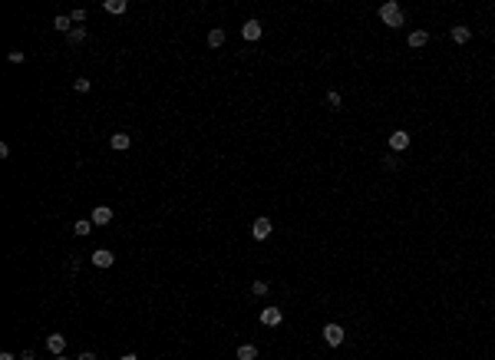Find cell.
<instances>
[{"mask_svg": "<svg viewBox=\"0 0 495 360\" xmlns=\"http://www.w3.org/2000/svg\"><path fill=\"white\" fill-rule=\"evenodd\" d=\"M93 228H96V225H93V222H86V218H83V222H76V225H73V232H76L79 238H86V235L93 232Z\"/></svg>", "mask_w": 495, "mask_h": 360, "instance_id": "16", "label": "cell"}, {"mask_svg": "<svg viewBox=\"0 0 495 360\" xmlns=\"http://www.w3.org/2000/svg\"><path fill=\"white\" fill-rule=\"evenodd\" d=\"M89 222H93L96 228H99V225H109V222H112V208H109V205H96L93 215H89Z\"/></svg>", "mask_w": 495, "mask_h": 360, "instance_id": "5", "label": "cell"}, {"mask_svg": "<svg viewBox=\"0 0 495 360\" xmlns=\"http://www.w3.org/2000/svg\"><path fill=\"white\" fill-rule=\"evenodd\" d=\"M274 232V225H271V218H254V225H251V235H254V241H264L267 235Z\"/></svg>", "mask_w": 495, "mask_h": 360, "instance_id": "3", "label": "cell"}, {"mask_svg": "<svg viewBox=\"0 0 495 360\" xmlns=\"http://www.w3.org/2000/svg\"><path fill=\"white\" fill-rule=\"evenodd\" d=\"M89 261H93L96 268H112V261H116V255H112V251H106V248H96L93 255H89Z\"/></svg>", "mask_w": 495, "mask_h": 360, "instance_id": "6", "label": "cell"}, {"mask_svg": "<svg viewBox=\"0 0 495 360\" xmlns=\"http://www.w3.org/2000/svg\"><path fill=\"white\" fill-rule=\"evenodd\" d=\"M70 17H73V24H79V20H86V10H73Z\"/></svg>", "mask_w": 495, "mask_h": 360, "instance_id": "22", "label": "cell"}, {"mask_svg": "<svg viewBox=\"0 0 495 360\" xmlns=\"http://www.w3.org/2000/svg\"><path fill=\"white\" fill-rule=\"evenodd\" d=\"M0 360H17V357H14L10 350H4V353H0Z\"/></svg>", "mask_w": 495, "mask_h": 360, "instance_id": "24", "label": "cell"}, {"mask_svg": "<svg viewBox=\"0 0 495 360\" xmlns=\"http://www.w3.org/2000/svg\"><path fill=\"white\" fill-rule=\"evenodd\" d=\"M20 360H33V350H24V353H20Z\"/></svg>", "mask_w": 495, "mask_h": 360, "instance_id": "25", "label": "cell"}, {"mask_svg": "<svg viewBox=\"0 0 495 360\" xmlns=\"http://www.w3.org/2000/svg\"><path fill=\"white\" fill-rule=\"evenodd\" d=\"M281 317H284V314L277 311V307H264V311H261V324H264V327H277Z\"/></svg>", "mask_w": 495, "mask_h": 360, "instance_id": "8", "label": "cell"}, {"mask_svg": "<svg viewBox=\"0 0 495 360\" xmlns=\"http://www.w3.org/2000/svg\"><path fill=\"white\" fill-rule=\"evenodd\" d=\"M119 360H139V357H135V353H122V357H119Z\"/></svg>", "mask_w": 495, "mask_h": 360, "instance_id": "26", "label": "cell"}, {"mask_svg": "<svg viewBox=\"0 0 495 360\" xmlns=\"http://www.w3.org/2000/svg\"><path fill=\"white\" fill-rule=\"evenodd\" d=\"M238 360H258V347L254 344H241L238 347Z\"/></svg>", "mask_w": 495, "mask_h": 360, "instance_id": "14", "label": "cell"}, {"mask_svg": "<svg viewBox=\"0 0 495 360\" xmlns=\"http://www.w3.org/2000/svg\"><path fill=\"white\" fill-rule=\"evenodd\" d=\"M380 20H383L386 27H403V20H406V17H403L400 4H396V0H390V4H383V7H380Z\"/></svg>", "mask_w": 495, "mask_h": 360, "instance_id": "1", "label": "cell"}, {"mask_svg": "<svg viewBox=\"0 0 495 360\" xmlns=\"http://www.w3.org/2000/svg\"><path fill=\"white\" fill-rule=\"evenodd\" d=\"M208 47H212V50L225 47V30H218V27H215V30L208 33Z\"/></svg>", "mask_w": 495, "mask_h": 360, "instance_id": "15", "label": "cell"}, {"mask_svg": "<svg viewBox=\"0 0 495 360\" xmlns=\"http://www.w3.org/2000/svg\"><path fill=\"white\" fill-rule=\"evenodd\" d=\"M323 340H327L330 347H340L344 344V327H340V324H327V327H323Z\"/></svg>", "mask_w": 495, "mask_h": 360, "instance_id": "4", "label": "cell"}, {"mask_svg": "<svg viewBox=\"0 0 495 360\" xmlns=\"http://www.w3.org/2000/svg\"><path fill=\"white\" fill-rule=\"evenodd\" d=\"M406 43H409L413 50H423L426 43H429V33H426V30H413V33L406 37Z\"/></svg>", "mask_w": 495, "mask_h": 360, "instance_id": "9", "label": "cell"}, {"mask_svg": "<svg viewBox=\"0 0 495 360\" xmlns=\"http://www.w3.org/2000/svg\"><path fill=\"white\" fill-rule=\"evenodd\" d=\"M56 360H66V357H56Z\"/></svg>", "mask_w": 495, "mask_h": 360, "instance_id": "27", "label": "cell"}, {"mask_svg": "<svg viewBox=\"0 0 495 360\" xmlns=\"http://www.w3.org/2000/svg\"><path fill=\"white\" fill-rule=\"evenodd\" d=\"M53 27H56V30H66V33H73V17H70V14H60V17H53Z\"/></svg>", "mask_w": 495, "mask_h": 360, "instance_id": "12", "label": "cell"}, {"mask_svg": "<svg viewBox=\"0 0 495 360\" xmlns=\"http://www.w3.org/2000/svg\"><path fill=\"white\" fill-rule=\"evenodd\" d=\"M261 33H264V27H261V20H244V27H241V37H244L248 43L261 40Z\"/></svg>", "mask_w": 495, "mask_h": 360, "instance_id": "2", "label": "cell"}, {"mask_svg": "<svg viewBox=\"0 0 495 360\" xmlns=\"http://www.w3.org/2000/svg\"><path fill=\"white\" fill-rule=\"evenodd\" d=\"M86 89H89V80H86V76H79V80H76V93H86Z\"/></svg>", "mask_w": 495, "mask_h": 360, "instance_id": "21", "label": "cell"}, {"mask_svg": "<svg viewBox=\"0 0 495 360\" xmlns=\"http://www.w3.org/2000/svg\"><path fill=\"white\" fill-rule=\"evenodd\" d=\"M267 291H271V288H267V281H251V294L254 297H264Z\"/></svg>", "mask_w": 495, "mask_h": 360, "instance_id": "18", "label": "cell"}, {"mask_svg": "<svg viewBox=\"0 0 495 360\" xmlns=\"http://www.w3.org/2000/svg\"><path fill=\"white\" fill-rule=\"evenodd\" d=\"M469 40H472L469 27H452V43H469Z\"/></svg>", "mask_w": 495, "mask_h": 360, "instance_id": "13", "label": "cell"}, {"mask_svg": "<svg viewBox=\"0 0 495 360\" xmlns=\"http://www.w3.org/2000/svg\"><path fill=\"white\" fill-rule=\"evenodd\" d=\"M327 106H334V109L340 106V93H337V89H330V93H327Z\"/></svg>", "mask_w": 495, "mask_h": 360, "instance_id": "20", "label": "cell"}, {"mask_svg": "<svg viewBox=\"0 0 495 360\" xmlns=\"http://www.w3.org/2000/svg\"><path fill=\"white\" fill-rule=\"evenodd\" d=\"M76 360H96V353H93V350H83V353H79Z\"/></svg>", "mask_w": 495, "mask_h": 360, "instance_id": "23", "label": "cell"}, {"mask_svg": "<svg viewBox=\"0 0 495 360\" xmlns=\"http://www.w3.org/2000/svg\"><path fill=\"white\" fill-rule=\"evenodd\" d=\"M106 10L109 14H126V0H106Z\"/></svg>", "mask_w": 495, "mask_h": 360, "instance_id": "17", "label": "cell"}, {"mask_svg": "<svg viewBox=\"0 0 495 360\" xmlns=\"http://www.w3.org/2000/svg\"><path fill=\"white\" fill-rule=\"evenodd\" d=\"M63 347H66V337H63V334H50V337H47V350H50V353H56V357H60V353H63Z\"/></svg>", "mask_w": 495, "mask_h": 360, "instance_id": "10", "label": "cell"}, {"mask_svg": "<svg viewBox=\"0 0 495 360\" xmlns=\"http://www.w3.org/2000/svg\"><path fill=\"white\" fill-rule=\"evenodd\" d=\"M109 145H112V149H116V152H126L129 145H132V139H129L126 132H116V136L109 139Z\"/></svg>", "mask_w": 495, "mask_h": 360, "instance_id": "11", "label": "cell"}, {"mask_svg": "<svg viewBox=\"0 0 495 360\" xmlns=\"http://www.w3.org/2000/svg\"><path fill=\"white\" fill-rule=\"evenodd\" d=\"M390 149H393V152H403V149H409V132L396 129L393 136H390Z\"/></svg>", "mask_w": 495, "mask_h": 360, "instance_id": "7", "label": "cell"}, {"mask_svg": "<svg viewBox=\"0 0 495 360\" xmlns=\"http://www.w3.org/2000/svg\"><path fill=\"white\" fill-rule=\"evenodd\" d=\"M86 40V30H83V27H76V30L70 33V43H83Z\"/></svg>", "mask_w": 495, "mask_h": 360, "instance_id": "19", "label": "cell"}]
</instances>
